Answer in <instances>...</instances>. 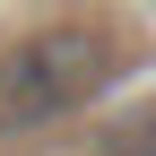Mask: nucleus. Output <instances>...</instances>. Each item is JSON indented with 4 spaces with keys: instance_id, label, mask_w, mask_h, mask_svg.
Returning <instances> with one entry per match:
<instances>
[{
    "instance_id": "f03ea898",
    "label": "nucleus",
    "mask_w": 156,
    "mask_h": 156,
    "mask_svg": "<svg viewBox=\"0 0 156 156\" xmlns=\"http://www.w3.org/2000/svg\"><path fill=\"white\" fill-rule=\"evenodd\" d=\"M139 156H156V147H139Z\"/></svg>"
},
{
    "instance_id": "f257e3e1",
    "label": "nucleus",
    "mask_w": 156,
    "mask_h": 156,
    "mask_svg": "<svg viewBox=\"0 0 156 156\" xmlns=\"http://www.w3.org/2000/svg\"><path fill=\"white\" fill-rule=\"evenodd\" d=\"M113 78V44L95 26H52L0 52V122H61Z\"/></svg>"
}]
</instances>
